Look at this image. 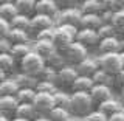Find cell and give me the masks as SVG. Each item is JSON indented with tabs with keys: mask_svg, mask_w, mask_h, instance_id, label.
I'll use <instances>...</instances> for the list:
<instances>
[{
	"mask_svg": "<svg viewBox=\"0 0 124 121\" xmlns=\"http://www.w3.org/2000/svg\"><path fill=\"white\" fill-rule=\"evenodd\" d=\"M96 109L90 93L87 92H73L71 93V104H70V112L76 116H88Z\"/></svg>",
	"mask_w": 124,
	"mask_h": 121,
	"instance_id": "6da1fadb",
	"label": "cell"
},
{
	"mask_svg": "<svg viewBox=\"0 0 124 121\" xmlns=\"http://www.w3.org/2000/svg\"><path fill=\"white\" fill-rule=\"evenodd\" d=\"M45 67H46L45 59L42 56H39L34 50H31V51L26 54V56L23 57L20 62H19L20 73H25V75L34 76V78H37L39 73H40Z\"/></svg>",
	"mask_w": 124,
	"mask_h": 121,
	"instance_id": "7a4b0ae2",
	"label": "cell"
},
{
	"mask_svg": "<svg viewBox=\"0 0 124 121\" xmlns=\"http://www.w3.org/2000/svg\"><path fill=\"white\" fill-rule=\"evenodd\" d=\"M98 65L102 72L108 73L110 76L118 75L123 70V62H121V54L119 53H106L98 56Z\"/></svg>",
	"mask_w": 124,
	"mask_h": 121,
	"instance_id": "3957f363",
	"label": "cell"
},
{
	"mask_svg": "<svg viewBox=\"0 0 124 121\" xmlns=\"http://www.w3.org/2000/svg\"><path fill=\"white\" fill-rule=\"evenodd\" d=\"M64 56H65V61H67V65H73V67H76L78 64H81L84 59L88 57V50L85 48L84 45H81L79 42L75 40L64 51Z\"/></svg>",
	"mask_w": 124,
	"mask_h": 121,
	"instance_id": "277c9868",
	"label": "cell"
},
{
	"mask_svg": "<svg viewBox=\"0 0 124 121\" xmlns=\"http://www.w3.org/2000/svg\"><path fill=\"white\" fill-rule=\"evenodd\" d=\"M78 75V70L73 65H65L61 70H57V79H56V85L59 87V90H65L70 89L71 90L73 84H75Z\"/></svg>",
	"mask_w": 124,
	"mask_h": 121,
	"instance_id": "5b68a950",
	"label": "cell"
},
{
	"mask_svg": "<svg viewBox=\"0 0 124 121\" xmlns=\"http://www.w3.org/2000/svg\"><path fill=\"white\" fill-rule=\"evenodd\" d=\"M81 19H82V11L79 8H65V9H61L57 17L54 19L56 20V26L57 25H73L79 28Z\"/></svg>",
	"mask_w": 124,
	"mask_h": 121,
	"instance_id": "8992f818",
	"label": "cell"
},
{
	"mask_svg": "<svg viewBox=\"0 0 124 121\" xmlns=\"http://www.w3.org/2000/svg\"><path fill=\"white\" fill-rule=\"evenodd\" d=\"M33 106L36 109L37 115L48 116V113L56 107V104H54L53 95H50V93H37L33 101Z\"/></svg>",
	"mask_w": 124,
	"mask_h": 121,
	"instance_id": "52a82bcc",
	"label": "cell"
},
{
	"mask_svg": "<svg viewBox=\"0 0 124 121\" xmlns=\"http://www.w3.org/2000/svg\"><path fill=\"white\" fill-rule=\"evenodd\" d=\"M50 28H56V22H54L53 17H48V16H44V14H34L31 17L30 34L36 36L37 33H40L44 30H50Z\"/></svg>",
	"mask_w": 124,
	"mask_h": 121,
	"instance_id": "ba28073f",
	"label": "cell"
},
{
	"mask_svg": "<svg viewBox=\"0 0 124 121\" xmlns=\"http://www.w3.org/2000/svg\"><path fill=\"white\" fill-rule=\"evenodd\" d=\"M76 39L71 36L70 33H67L64 28H61V26H56L54 28V36H53V44L54 47H56V50L57 51H61V53H64L65 50L68 48L70 45L75 42Z\"/></svg>",
	"mask_w": 124,
	"mask_h": 121,
	"instance_id": "9c48e42d",
	"label": "cell"
},
{
	"mask_svg": "<svg viewBox=\"0 0 124 121\" xmlns=\"http://www.w3.org/2000/svg\"><path fill=\"white\" fill-rule=\"evenodd\" d=\"M99 36L96 30H85V28H79V33L76 36V42H79L81 45H84L85 48H93V47L99 45Z\"/></svg>",
	"mask_w": 124,
	"mask_h": 121,
	"instance_id": "30bf717a",
	"label": "cell"
},
{
	"mask_svg": "<svg viewBox=\"0 0 124 121\" xmlns=\"http://www.w3.org/2000/svg\"><path fill=\"white\" fill-rule=\"evenodd\" d=\"M90 96H92L93 103H95V106L98 107L101 103H104V101L113 98V90H112V87H108V85L95 84V85H93V89L90 90Z\"/></svg>",
	"mask_w": 124,
	"mask_h": 121,
	"instance_id": "8fae6325",
	"label": "cell"
},
{
	"mask_svg": "<svg viewBox=\"0 0 124 121\" xmlns=\"http://www.w3.org/2000/svg\"><path fill=\"white\" fill-rule=\"evenodd\" d=\"M59 11H61L59 5L54 0H37V3H36V14H44V16L56 19Z\"/></svg>",
	"mask_w": 124,
	"mask_h": 121,
	"instance_id": "7c38bea8",
	"label": "cell"
},
{
	"mask_svg": "<svg viewBox=\"0 0 124 121\" xmlns=\"http://www.w3.org/2000/svg\"><path fill=\"white\" fill-rule=\"evenodd\" d=\"M98 50L101 54L106 53H121V39L116 37H108V39H101Z\"/></svg>",
	"mask_w": 124,
	"mask_h": 121,
	"instance_id": "4fadbf2b",
	"label": "cell"
},
{
	"mask_svg": "<svg viewBox=\"0 0 124 121\" xmlns=\"http://www.w3.org/2000/svg\"><path fill=\"white\" fill-rule=\"evenodd\" d=\"M96 109H98L99 112H102L104 115L112 116V115L118 113V112H123L124 110V106H123L121 101H118V99H115V98H110V99L104 101V103H101Z\"/></svg>",
	"mask_w": 124,
	"mask_h": 121,
	"instance_id": "5bb4252c",
	"label": "cell"
},
{
	"mask_svg": "<svg viewBox=\"0 0 124 121\" xmlns=\"http://www.w3.org/2000/svg\"><path fill=\"white\" fill-rule=\"evenodd\" d=\"M19 107V101L16 96H3L0 98V115L9 118L11 115H16V110Z\"/></svg>",
	"mask_w": 124,
	"mask_h": 121,
	"instance_id": "9a60e30c",
	"label": "cell"
},
{
	"mask_svg": "<svg viewBox=\"0 0 124 121\" xmlns=\"http://www.w3.org/2000/svg\"><path fill=\"white\" fill-rule=\"evenodd\" d=\"M76 70H78V75L92 78V76L99 70V65H98V61H96V59L87 57V59H84L81 64L76 65Z\"/></svg>",
	"mask_w": 124,
	"mask_h": 121,
	"instance_id": "2e32d148",
	"label": "cell"
},
{
	"mask_svg": "<svg viewBox=\"0 0 124 121\" xmlns=\"http://www.w3.org/2000/svg\"><path fill=\"white\" fill-rule=\"evenodd\" d=\"M79 9L82 11V14H101L106 9V3L104 0H84Z\"/></svg>",
	"mask_w": 124,
	"mask_h": 121,
	"instance_id": "e0dca14e",
	"label": "cell"
},
{
	"mask_svg": "<svg viewBox=\"0 0 124 121\" xmlns=\"http://www.w3.org/2000/svg\"><path fill=\"white\" fill-rule=\"evenodd\" d=\"M19 90H20V87H19L17 81H16L14 78L8 76L6 79L0 84V98H3V96H16Z\"/></svg>",
	"mask_w": 124,
	"mask_h": 121,
	"instance_id": "ac0fdd59",
	"label": "cell"
},
{
	"mask_svg": "<svg viewBox=\"0 0 124 121\" xmlns=\"http://www.w3.org/2000/svg\"><path fill=\"white\" fill-rule=\"evenodd\" d=\"M16 6H17L19 14L26 16V17H33L36 14V3L37 0H14Z\"/></svg>",
	"mask_w": 124,
	"mask_h": 121,
	"instance_id": "d6986e66",
	"label": "cell"
},
{
	"mask_svg": "<svg viewBox=\"0 0 124 121\" xmlns=\"http://www.w3.org/2000/svg\"><path fill=\"white\" fill-rule=\"evenodd\" d=\"M33 50L39 56H42L44 59H46L48 56H51V54L56 51V47H54L53 40H36Z\"/></svg>",
	"mask_w": 124,
	"mask_h": 121,
	"instance_id": "ffe728a7",
	"label": "cell"
},
{
	"mask_svg": "<svg viewBox=\"0 0 124 121\" xmlns=\"http://www.w3.org/2000/svg\"><path fill=\"white\" fill-rule=\"evenodd\" d=\"M17 14H19V11H17V6H16L14 2H9V0L0 2V17H2L3 20L11 23V20H13Z\"/></svg>",
	"mask_w": 124,
	"mask_h": 121,
	"instance_id": "44dd1931",
	"label": "cell"
},
{
	"mask_svg": "<svg viewBox=\"0 0 124 121\" xmlns=\"http://www.w3.org/2000/svg\"><path fill=\"white\" fill-rule=\"evenodd\" d=\"M102 25V20H101L99 14H82V19H81L79 28H85V30H96Z\"/></svg>",
	"mask_w": 124,
	"mask_h": 121,
	"instance_id": "7402d4cb",
	"label": "cell"
},
{
	"mask_svg": "<svg viewBox=\"0 0 124 121\" xmlns=\"http://www.w3.org/2000/svg\"><path fill=\"white\" fill-rule=\"evenodd\" d=\"M31 34L28 31L23 30H17V28H11L9 33H8V40L13 45H22V44H28Z\"/></svg>",
	"mask_w": 124,
	"mask_h": 121,
	"instance_id": "603a6c76",
	"label": "cell"
},
{
	"mask_svg": "<svg viewBox=\"0 0 124 121\" xmlns=\"http://www.w3.org/2000/svg\"><path fill=\"white\" fill-rule=\"evenodd\" d=\"M37 116L39 115H37V112H36V109H34L33 104H19L14 118H25V120L33 121V120H36Z\"/></svg>",
	"mask_w": 124,
	"mask_h": 121,
	"instance_id": "cb8c5ba5",
	"label": "cell"
},
{
	"mask_svg": "<svg viewBox=\"0 0 124 121\" xmlns=\"http://www.w3.org/2000/svg\"><path fill=\"white\" fill-rule=\"evenodd\" d=\"M93 85H95V82H93L92 78H88V76H81V75H79V76L76 78L73 87H71V93H73V92H87V93H90V90L93 89Z\"/></svg>",
	"mask_w": 124,
	"mask_h": 121,
	"instance_id": "d4e9b609",
	"label": "cell"
},
{
	"mask_svg": "<svg viewBox=\"0 0 124 121\" xmlns=\"http://www.w3.org/2000/svg\"><path fill=\"white\" fill-rule=\"evenodd\" d=\"M45 64L48 65V67H51L54 70H61L62 67H65L67 65V61H65V56H64V53H61V51H54L51 56H48L45 59Z\"/></svg>",
	"mask_w": 124,
	"mask_h": 121,
	"instance_id": "484cf974",
	"label": "cell"
},
{
	"mask_svg": "<svg viewBox=\"0 0 124 121\" xmlns=\"http://www.w3.org/2000/svg\"><path fill=\"white\" fill-rule=\"evenodd\" d=\"M53 98H54V104H56V107L70 110V104H71V93H68V92H65V90H57L53 95Z\"/></svg>",
	"mask_w": 124,
	"mask_h": 121,
	"instance_id": "4316f807",
	"label": "cell"
},
{
	"mask_svg": "<svg viewBox=\"0 0 124 121\" xmlns=\"http://www.w3.org/2000/svg\"><path fill=\"white\" fill-rule=\"evenodd\" d=\"M14 79L17 81V84H19L20 89H36V85L39 82L37 78L25 75V73H19L17 76H14Z\"/></svg>",
	"mask_w": 124,
	"mask_h": 121,
	"instance_id": "83f0119b",
	"label": "cell"
},
{
	"mask_svg": "<svg viewBox=\"0 0 124 121\" xmlns=\"http://www.w3.org/2000/svg\"><path fill=\"white\" fill-rule=\"evenodd\" d=\"M36 95V89H20L16 95V99L19 101V104H33Z\"/></svg>",
	"mask_w": 124,
	"mask_h": 121,
	"instance_id": "f1b7e54d",
	"label": "cell"
},
{
	"mask_svg": "<svg viewBox=\"0 0 124 121\" xmlns=\"http://www.w3.org/2000/svg\"><path fill=\"white\" fill-rule=\"evenodd\" d=\"M11 28H17V30H23V31H28L30 33V26H31V19L26 17V16L17 14L16 17L11 20Z\"/></svg>",
	"mask_w": 124,
	"mask_h": 121,
	"instance_id": "f546056e",
	"label": "cell"
},
{
	"mask_svg": "<svg viewBox=\"0 0 124 121\" xmlns=\"http://www.w3.org/2000/svg\"><path fill=\"white\" fill-rule=\"evenodd\" d=\"M14 67H16V59L9 53L0 54V70H2V72H5L6 75H9V73L14 72Z\"/></svg>",
	"mask_w": 124,
	"mask_h": 121,
	"instance_id": "4dcf8cb0",
	"label": "cell"
},
{
	"mask_svg": "<svg viewBox=\"0 0 124 121\" xmlns=\"http://www.w3.org/2000/svg\"><path fill=\"white\" fill-rule=\"evenodd\" d=\"M31 47L28 45V44H22V45H13V48H11V51H9V54L16 59V62H20L23 57L26 56L30 51H31Z\"/></svg>",
	"mask_w": 124,
	"mask_h": 121,
	"instance_id": "1f68e13d",
	"label": "cell"
},
{
	"mask_svg": "<svg viewBox=\"0 0 124 121\" xmlns=\"http://www.w3.org/2000/svg\"><path fill=\"white\" fill-rule=\"evenodd\" d=\"M48 118L51 121H70V118H71V112L67 110V109L54 107L53 110L48 113Z\"/></svg>",
	"mask_w": 124,
	"mask_h": 121,
	"instance_id": "d6a6232c",
	"label": "cell"
},
{
	"mask_svg": "<svg viewBox=\"0 0 124 121\" xmlns=\"http://www.w3.org/2000/svg\"><path fill=\"white\" fill-rule=\"evenodd\" d=\"M92 79H93V82H95V84H99V85H108V87L113 85V76H110L108 73L102 72L101 68L92 76Z\"/></svg>",
	"mask_w": 124,
	"mask_h": 121,
	"instance_id": "836d02e7",
	"label": "cell"
},
{
	"mask_svg": "<svg viewBox=\"0 0 124 121\" xmlns=\"http://www.w3.org/2000/svg\"><path fill=\"white\" fill-rule=\"evenodd\" d=\"M98 36L99 39H108V37H116L118 31L115 30V26L112 23H102L98 28Z\"/></svg>",
	"mask_w": 124,
	"mask_h": 121,
	"instance_id": "e575fe53",
	"label": "cell"
},
{
	"mask_svg": "<svg viewBox=\"0 0 124 121\" xmlns=\"http://www.w3.org/2000/svg\"><path fill=\"white\" fill-rule=\"evenodd\" d=\"M37 79L39 81H46V82H54L56 84V79H57V70H54L51 67H46L42 70L40 73H39V76H37Z\"/></svg>",
	"mask_w": 124,
	"mask_h": 121,
	"instance_id": "d590c367",
	"label": "cell"
},
{
	"mask_svg": "<svg viewBox=\"0 0 124 121\" xmlns=\"http://www.w3.org/2000/svg\"><path fill=\"white\" fill-rule=\"evenodd\" d=\"M59 87H57L54 82H46V81H39L36 85V92L37 93H50V95H54Z\"/></svg>",
	"mask_w": 124,
	"mask_h": 121,
	"instance_id": "8d00e7d4",
	"label": "cell"
},
{
	"mask_svg": "<svg viewBox=\"0 0 124 121\" xmlns=\"http://www.w3.org/2000/svg\"><path fill=\"white\" fill-rule=\"evenodd\" d=\"M112 25L115 26V30L118 31V33H124V9H119L113 14Z\"/></svg>",
	"mask_w": 124,
	"mask_h": 121,
	"instance_id": "74e56055",
	"label": "cell"
},
{
	"mask_svg": "<svg viewBox=\"0 0 124 121\" xmlns=\"http://www.w3.org/2000/svg\"><path fill=\"white\" fill-rule=\"evenodd\" d=\"M85 121H108V116L99 112L98 109H95L88 116H85Z\"/></svg>",
	"mask_w": 124,
	"mask_h": 121,
	"instance_id": "f35d334b",
	"label": "cell"
},
{
	"mask_svg": "<svg viewBox=\"0 0 124 121\" xmlns=\"http://www.w3.org/2000/svg\"><path fill=\"white\" fill-rule=\"evenodd\" d=\"M53 36H54V28H50L37 33L34 37H36V40H53Z\"/></svg>",
	"mask_w": 124,
	"mask_h": 121,
	"instance_id": "ab89813d",
	"label": "cell"
},
{
	"mask_svg": "<svg viewBox=\"0 0 124 121\" xmlns=\"http://www.w3.org/2000/svg\"><path fill=\"white\" fill-rule=\"evenodd\" d=\"M11 48H13V44L8 40V37L0 39V54H6V53H9V51H11Z\"/></svg>",
	"mask_w": 124,
	"mask_h": 121,
	"instance_id": "60d3db41",
	"label": "cell"
},
{
	"mask_svg": "<svg viewBox=\"0 0 124 121\" xmlns=\"http://www.w3.org/2000/svg\"><path fill=\"white\" fill-rule=\"evenodd\" d=\"M9 30H11L9 22H6V20H3V19H0V39L8 37V33H9Z\"/></svg>",
	"mask_w": 124,
	"mask_h": 121,
	"instance_id": "b9f144b4",
	"label": "cell"
},
{
	"mask_svg": "<svg viewBox=\"0 0 124 121\" xmlns=\"http://www.w3.org/2000/svg\"><path fill=\"white\" fill-rule=\"evenodd\" d=\"M113 11L110 9H104L102 13H101V20H102V23H112V20H113Z\"/></svg>",
	"mask_w": 124,
	"mask_h": 121,
	"instance_id": "7bdbcfd3",
	"label": "cell"
},
{
	"mask_svg": "<svg viewBox=\"0 0 124 121\" xmlns=\"http://www.w3.org/2000/svg\"><path fill=\"white\" fill-rule=\"evenodd\" d=\"M113 85H118L119 89L124 87V68L118 73V75L113 76Z\"/></svg>",
	"mask_w": 124,
	"mask_h": 121,
	"instance_id": "ee69618b",
	"label": "cell"
},
{
	"mask_svg": "<svg viewBox=\"0 0 124 121\" xmlns=\"http://www.w3.org/2000/svg\"><path fill=\"white\" fill-rule=\"evenodd\" d=\"M108 121H124V110L123 112H118V113L108 116Z\"/></svg>",
	"mask_w": 124,
	"mask_h": 121,
	"instance_id": "f6af8a7d",
	"label": "cell"
},
{
	"mask_svg": "<svg viewBox=\"0 0 124 121\" xmlns=\"http://www.w3.org/2000/svg\"><path fill=\"white\" fill-rule=\"evenodd\" d=\"M33 121H51V120H50L48 116H42V115H39L37 118H36V120H33Z\"/></svg>",
	"mask_w": 124,
	"mask_h": 121,
	"instance_id": "bcb514c9",
	"label": "cell"
},
{
	"mask_svg": "<svg viewBox=\"0 0 124 121\" xmlns=\"http://www.w3.org/2000/svg\"><path fill=\"white\" fill-rule=\"evenodd\" d=\"M6 78H8V75H6V73H5V72H2V70H0V84H2V82H3V81H5V79H6Z\"/></svg>",
	"mask_w": 124,
	"mask_h": 121,
	"instance_id": "7dc6e473",
	"label": "cell"
},
{
	"mask_svg": "<svg viewBox=\"0 0 124 121\" xmlns=\"http://www.w3.org/2000/svg\"><path fill=\"white\" fill-rule=\"evenodd\" d=\"M119 96H121V103H124V87L119 89Z\"/></svg>",
	"mask_w": 124,
	"mask_h": 121,
	"instance_id": "c3c4849f",
	"label": "cell"
},
{
	"mask_svg": "<svg viewBox=\"0 0 124 121\" xmlns=\"http://www.w3.org/2000/svg\"><path fill=\"white\" fill-rule=\"evenodd\" d=\"M11 121H30V120H25V118H13Z\"/></svg>",
	"mask_w": 124,
	"mask_h": 121,
	"instance_id": "681fc988",
	"label": "cell"
},
{
	"mask_svg": "<svg viewBox=\"0 0 124 121\" xmlns=\"http://www.w3.org/2000/svg\"><path fill=\"white\" fill-rule=\"evenodd\" d=\"M0 121H11V120L6 118V116H3V115H0Z\"/></svg>",
	"mask_w": 124,
	"mask_h": 121,
	"instance_id": "f907efd6",
	"label": "cell"
},
{
	"mask_svg": "<svg viewBox=\"0 0 124 121\" xmlns=\"http://www.w3.org/2000/svg\"><path fill=\"white\" fill-rule=\"evenodd\" d=\"M121 51H124V36L121 37Z\"/></svg>",
	"mask_w": 124,
	"mask_h": 121,
	"instance_id": "816d5d0a",
	"label": "cell"
},
{
	"mask_svg": "<svg viewBox=\"0 0 124 121\" xmlns=\"http://www.w3.org/2000/svg\"><path fill=\"white\" fill-rule=\"evenodd\" d=\"M119 54H121V62H123V68H124V51H121Z\"/></svg>",
	"mask_w": 124,
	"mask_h": 121,
	"instance_id": "f5cc1de1",
	"label": "cell"
},
{
	"mask_svg": "<svg viewBox=\"0 0 124 121\" xmlns=\"http://www.w3.org/2000/svg\"><path fill=\"white\" fill-rule=\"evenodd\" d=\"M0 19H2V17H0Z\"/></svg>",
	"mask_w": 124,
	"mask_h": 121,
	"instance_id": "db71d44e",
	"label": "cell"
}]
</instances>
